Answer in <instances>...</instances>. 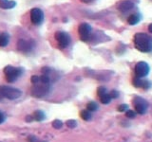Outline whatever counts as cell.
<instances>
[{
    "mask_svg": "<svg viewBox=\"0 0 152 142\" xmlns=\"http://www.w3.org/2000/svg\"><path fill=\"white\" fill-rule=\"evenodd\" d=\"M135 48L141 52L152 51V38L146 33H137L134 36Z\"/></svg>",
    "mask_w": 152,
    "mask_h": 142,
    "instance_id": "6da1fadb",
    "label": "cell"
},
{
    "mask_svg": "<svg viewBox=\"0 0 152 142\" xmlns=\"http://www.w3.org/2000/svg\"><path fill=\"white\" fill-rule=\"evenodd\" d=\"M4 74H5L6 80L8 83H13L15 82L19 76H21L23 70L21 68L14 67L11 66H7L4 67Z\"/></svg>",
    "mask_w": 152,
    "mask_h": 142,
    "instance_id": "7a4b0ae2",
    "label": "cell"
},
{
    "mask_svg": "<svg viewBox=\"0 0 152 142\" xmlns=\"http://www.w3.org/2000/svg\"><path fill=\"white\" fill-rule=\"evenodd\" d=\"M49 90H51L49 83H34L32 88V95L35 98H42L47 95L49 92Z\"/></svg>",
    "mask_w": 152,
    "mask_h": 142,
    "instance_id": "3957f363",
    "label": "cell"
},
{
    "mask_svg": "<svg viewBox=\"0 0 152 142\" xmlns=\"http://www.w3.org/2000/svg\"><path fill=\"white\" fill-rule=\"evenodd\" d=\"M0 92L4 98L9 99H16L20 98L22 95V92L19 89L11 86H0Z\"/></svg>",
    "mask_w": 152,
    "mask_h": 142,
    "instance_id": "277c9868",
    "label": "cell"
},
{
    "mask_svg": "<svg viewBox=\"0 0 152 142\" xmlns=\"http://www.w3.org/2000/svg\"><path fill=\"white\" fill-rule=\"evenodd\" d=\"M55 40L57 41V44H58V47L61 49L67 48L70 43V35L65 32V31H57L54 34Z\"/></svg>",
    "mask_w": 152,
    "mask_h": 142,
    "instance_id": "5b68a950",
    "label": "cell"
},
{
    "mask_svg": "<svg viewBox=\"0 0 152 142\" xmlns=\"http://www.w3.org/2000/svg\"><path fill=\"white\" fill-rule=\"evenodd\" d=\"M133 105H134V108L136 113H138L139 115H144L146 113L148 103L144 99L141 97H136L133 99Z\"/></svg>",
    "mask_w": 152,
    "mask_h": 142,
    "instance_id": "8992f818",
    "label": "cell"
},
{
    "mask_svg": "<svg viewBox=\"0 0 152 142\" xmlns=\"http://www.w3.org/2000/svg\"><path fill=\"white\" fill-rule=\"evenodd\" d=\"M91 26L89 25L87 23H82L78 27V33L80 36V39L82 41L86 42L90 38L91 34Z\"/></svg>",
    "mask_w": 152,
    "mask_h": 142,
    "instance_id": "52a82bcc",
    "label": "cell"
},
{
    "mask_svg": "<svg viewBox=\"0 0 152 142\" xmlns=\"http://www.w3.org/2000/svg\"><path fill=\"white\" fill-rule=\"evenodd\" d=\"M30 21L33 25L39 26L44 21V13L43 10L38 9V8H34L30 10Z\"/></svg>",
    "mask_w": 152,
    "mask_h": 142,
    "instance_id": "ba28073f",
    "label": "cell"
},
{
    "mask_svg": "<svg viewBox=\"0 0 152 142\" xmlns=\"http://www.w3.org/2000/svg\"><path fill=\"white\" fill-rule=\"evenodd\" d=\"M149 66L146 62H139L135 66V75L137 78H144L149 73Z\"/></svg>",
    "mask_w": 152,
    "mask_h": 142,
    "instance_id": "9c48e42d",
    "label": "cell"
},
{
    "mask_svg": "<svg viewBox=\"0 0 152 142\" xmlns=\"http://www.w3.org/2000/svg\"><path fill=\"white\" fill-rule=\"evenodd\" d=\"M33 48V44L30 41H27L24 39H21L17 42V49L21 52H30L32 51V49Z\"/></svg>",
    "mask_w": 152,
    "mask_h": 142,
    "instance_id": "30bf717a",
    "label": "cell"
},
{
    "mask_svg": "<svg viewBox=\"0 0 152 142\" xmlns=\"http://www.w3.org/2000/svg\"><path fill=\"white\" fill-rule=\"evenodd\" d=\"M134 3L130 0H125V1L121 2L119 5H118V10L122 13H127V11L132 10L134 8Z\"/></svg>",
    "mask_w": 152,
    "mask_h": 142,
    "instance_id": "8fae6325",
    "label": "cell"
},
{
    "mask_svg": "<svg viewBox=\"0 0 152 142\" xmlns=\"http://www.w3.org/2000/svg\"><path fill=\"white\" fill-rule=\"evenodd\" d=\"M133 85L138 88H144V89H148V88L151 87V83L148 82V80H141V78H136L133 80Z\"/></svg>",
    "mask_w": 152,
    "mask_h": 142,
    "instance_id": "7c38bea8",
    "label": "cell"
},
{
    "mask_svg": "<svg viewBox=\"0 0 152 142\" xmlns=\"http://www.w3.org/2000/svg\"><path fill=\"white\" fill-rule=\"evenodd\" d=\"M16 6V2L13 0H0V8L3 10H10Z\"/></svg>",
    "mask_w": 152,
    "mask_h": 142,
    "instance_id": "4fadbf2b",
    "label": "cell"
},
{
    "mask_svg": "<svg viewBox=\"0 0 152 142\" xmlns=\"http://www.w3.org/2000/svg\"><path fill=\"white\" fill-rule=\"evenodd\" d=\"M10 41V35L7 32H3L0 34V47H7Z\"/></svg>",
    "mask_w": 152,
    "mask_h": 142,
    "instance_id": "5bb4252c",
    "label": "cell"
},
{
    "mask_svg": "<svg viewBox=\"0 0 152 142\" xmlns=\"http://www.w3.org/2000/svg\"><path fill=\"white\" fill-rule=\"evenodd\" d=\"M141 20V16H140V14H137V13H134V14H131L130 16L128 17L127 19V22H128V24L129 25H136V24H138V23L140 22Z\"/></svg>",
    "mask_w": 152,
    "mask_h": 142,
    "instance_id": "9a60e30c",
    "label": "cell"
},
{
    "mask_svg": "<svg viewBox=\"0 0 152 142\" xmlns=\"http://www.w3.org/2000/svg\"><path fill=\"white\" fill-rule=\"evenodd\" d=\"M45 118H46L45 114H44L43 111H41V110H37L33 113V120H35L36 121L44 120Z\"/></svg>",
    "mask_w": 152,
    "mask_h": 142,
    "instance_id": "2e32d148",
    "label": "cell"
},
{
    "mask_svg": "<svg viewBox=\"0 0 152 142\" xmlns=\"http://www.w3.org/2000/svg\"><path fill=\"white\" fill-rule=\"evenodd\" d=\"M80 117H81L84 120H89L91 117H92V115H91V112L89 110H83L81 111V113H80Z\"/></svg>",
    "mask_w": 152,
    "mask_h": 142,
    "instance_id": "e0dca14e",
    "label": "cell"
},
{
    "mask_svg": "<svg viewBox=\"0 0 152 142\" xmlns=\"http://www.w3.org/2000/svg\"><path fill=\"white\" fill-rule=\"evenodd\" d=\"M111 99H111V97H110V95L108 94V93L100 97V101H101V102L103 103V104H108Z\"/></svg>",
    "mask_w": 152,
    "mask_h": 142,
    "instance_id": "ac0fdd59",
    "label": "cell"
},
{
    "mask_svg": "<svg viewBox=\"0 0 152 142\" xmlns=\"http://www.w3.org/2000/svg\"><path fill=\"white\" fill-rule=\"evenodd\" d=\"M87 108L90 112H94V111L98 110V104L95 101H89L87 104Z\"/></svg>",
    "mask_w": 152,
    "mask_h": 142,
    "instance_id": "d6986e66",
    "label": "cell"
},
{
    "mask_svg": "<svg viewBox=\"0 0 152 142\" xmlns=\"http://www.w3.org/2000/svg\"><path fill=\"white\" fill-rule=\"evenodd\" d=\"M62 126H63L62 121L59 120H55L52 122V127L54 129H61L62 128Z\"/></svg>",
    "mask_w": 152,
    "mask_h": 142,
    "instance_id": "ffe728a7",
    "label": "cell"
},
{
    "mask_svg": "<svg viewBox=\"0 0 152 142\" xmlns=\"http://www.w3.org/2000/svg\"><path fill=\"white\" fill-rule=\"evenodd\" d=\"M66 124L68 128H70V129H73L75 128L76 126H77V122H76V120H68L66 122Z\"/></svg>",
    "mask_w": 152,
    "mask_h": 142,
    "instance_id": "44dd1931",
    "label": "cell"
},
{
    "mask_svg": "<svg viewBox=\"0 0 152 142\" xmlns=\"http://www.w3.org/2000/svg\"><path fill=\"white\" fill-rule=\"evenodd\" d=\"M97 94L99 97H101V96L106 94V88L104 87V86H99L98 89H97Z\"/></svg>",
    "mask_w": 152,
    "mask_h": 142,
    "instance_id": "7402d4cb",
    "label": "cell"
},
{
    "mask_svg": "<svg viewBox=\"0 0 152 142\" xmlns=\"http://www.w3.org/2000/svg\"><path fill=\"white\" fill-rule=\"evenodd\" d=\"M40 82L43 83H49V82H51V79H49V77L48 75L43 74L40 78Z\"/></svg>",
    "mask_w": 152,
    "mask_h": 142,
    "instance_id": "603a6c76",
    "label": "cell"
},
{
    "mask_svg": "<svg viewBox=\"0 0 152 142\" xmlns=\"http://www.w3.org/2000/svg\"><path fill=\"white\" fill-rule=\"evenodd\" d=\"M125 116H127L128 118H134L136 117V114H135L134 111L127 110V111H125Z\"/></svg>",
    "mask_w": 152,
    "mask_h": 142,
    "instance_id": "cb8c5ba5",
    "label": "cell"
},
{
    "mask_svg": "<svg viewBox=\"0 0 152 142\" xmlns=\"http://www.w3.org/2000/svg\"><path fill=\"white\" fill-rule=\"evenodd\" d=\"M128 110V105L127 104H121L118 107V111L119 112H125V111Z\"/></svg>",
    "mask_w": 152,
    "mask_h": 142,
    "instance_id": "d4e9b609",
    "label": "cell"
},
{
    "mask_svg": "<svg viewBox=\"0 0 152 142\" xmlns=\"http://www.w3.org/2000/svg\"><path fill=\"white\" fill-rule=\"evenodd\" d=\"M30 82H32L33 84H34V83H39V82H40V78H39V76H36V75L32 76V78H30Z\"/></svg>",
    "mask_w": 152,
    "mask_h": 142,
    "instance_id": "484cf974",
    "label": "cell"
},
{
    "mask_svg": "<svg viewBox=\"0 0 152 142\" xmlns=\"http://www.w3.org/2000/svg\"><path fill=\"white\" fill-rule=\"evenodd\" d=\"M109 95H110V97H111V99H117L119 97V93H118V91H116V90H112L110 92Z\"/></svg>",
    "mask_w": 152,
    "mask_h": 142,
    "instance_id": "4316f807",
    "label": "cell"
},
{
    "mask_svg": "<svg viewBox=\"0 0 152 142\" xmlns=\"http://www.w3.org/2000/svg\"><path fill=\"white\" fill-rule=\"evenodd\" d=\"M51 72V68H49V67H43L42 68V73L45 74V75H49Z\"/></svg>",
    "mask_w": 152,
    "mask_h": 142,
    "instance_id": "83f0119b",
    "label": "cell"
},
{
    "mask_svg": "<svg viewBox=\"0 0 152 142\" xmlns=\"http://www.w3.org/2000/svg\"><path fill=\"white\" fill-rule=\"evenodd\" d=\"M4 121H5V115L0 111V124L3 123Z\"/></svg>",
    "mask_w": 152,
    "mask_h": 142,
    "instance_id": "f1b7e54d",
    "label": "cell"
},
{
    "mask_svg": "<svg viewBox=\"0 0 152 142\" xmlns=\"http://www.w3.org/2000/svg\"><path fill=\"white\" fill-rule=\"evenodd\" d=\"M26 120H27V122H32V120H33V117H32V116H28L26 118Z\"/></svg>",
    "mask_w": 152,
    "mask_h": 142,
    "instance_id": "f546056e",
    "label": "cell"
},
{
    "mask_svg": "<svg viewBox=\"0 0 152 142\" xmlns=\"http://www.w3.org/2000/svg\"><path fill=\"white\" fill-rule=\"evenodd\" d=\"M29 141H30V142H35V141H36V139H35V136H30V139H29Z\"/></svg>",
    "mask_w": 152,
    "mask_h": 142,
    "instance_id": "4dcf8cb0",
    "label": "cell"
},
{
    "mask_svg": "<svg viewBox=\"0 0 152 142\" xmlns=\"http://www.w3.org/2000/svg\"><path fill=\"white\" fill-rule=\"evenodd\" d=\"M81 1L84 3H91V2H93L94 0H81Z\"/></svg>",
    "mask_w": 152,
    "mask_h": 142,
    "instance_id": "1f68e13d",
    "label": "cell"
},
{
    "mask_svg": "<svg viewBox=\"0 0 152 142\" xmlns=\"http://www.w3.org/2000/svg\"><path fill=\"white\" fill-rule=\"evenodd\" d=\"M148 30L152 33V24H150L149 26H148Z\"/></svg>",
    "mask_w": 152,
    "mask_h": 142,
    "instance_id": "d6a6232c",
    "label": "cell"
},
{
    "mask_svg": "<svg viewBox=\"0 0 152 142\" xmlns=\"http://www.w3.org/2000/svg\"><path fill=\"white\" fill-rule=\"evenodd\" d=\"M4 99V97H3V95L1 94V92H0V101H2V99Z\"/></svg>",
    "mask_w": 152,
    "mask_h": 142,
    "instance_id": "836d02e7",
    "label": "cell"
}]
</instances>
